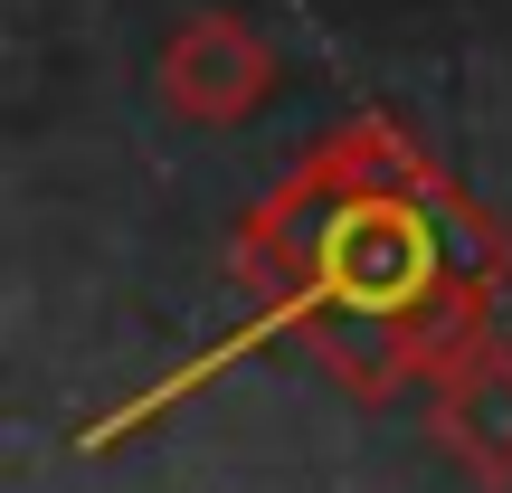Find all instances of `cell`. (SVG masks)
I'll list each match as a JSON object with an SVG mask.
<instances>
[{"instance_id":"1","label":"cell","mask_w":512,"mask_h":493,"mask_svg":"<svg viewBox=\"0 0 512 493\" xmlns=\"http://www.w3.org/2000/svg\"><path fill=\"white\" fill-rule=\"evenodd\" d=\"M266 86H275V57H266V38L247 19H190L171 38V57H162V95L190 124H238Z\"/></svg>"},{"instance_id":"2","label":"cell","mask_w":512,"mask_h":493,"mask_svg":"<svg viewBox=\"0 0 512 493\" xmlns=\"http://www.w3.org/2000/svg\"><path fill=\"white\" fill-rule=\"evenodd\" d=\"M437 437L456 465H475L484 484H512V351L484 342L475 361L446 370L437 389Z\"/></svg>"},{"instance_id":"3","label":"cell","mask_w":512,"mask_h":493,"mask_svg":"<svg viewBox=\"0 0 512 493\" xmlns=\"http://www.w3.org/2000/svg\"><path fill=\"white\" fill-rule=\"evenodd\" d=\"M389 323H399L408 370H437V380H446L456 361H475V351H484V275L475 266H437L399 313H389Z\"/></svg>"}]
</instances>
